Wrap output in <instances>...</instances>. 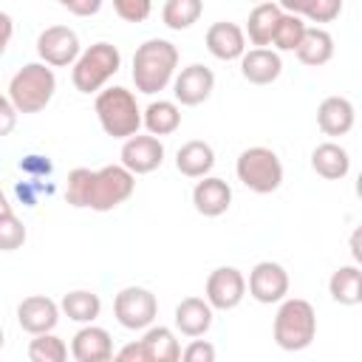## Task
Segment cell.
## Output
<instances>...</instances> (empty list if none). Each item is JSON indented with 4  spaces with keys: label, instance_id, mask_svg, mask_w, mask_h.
Listing matches in <instances>:
<instances>
[{
    "label": "cell",
    "instance_id": "cell-1",
    "mask_svg": "<svg viewBox=\"0 0 362 362\" xmlns=\"http://www.w3.org/2000/svg\"><path fill=\"white\" fill-rule=\"evenodd\" d=\"M136 189V175L122 164H107L99 170L76 167L68 173L65 198L76 209H93V212H110L119 204H124Z\"/></svg>",
    "mask_w": 362,
    "mask_h": 362
},
{
    "label": "cell",
    "instance_id": "cell-14",
    "mask_svg": "<svg viewBox=\"0 0 362 362\" xmlns=\"http://www.w3.org/2000/svg\"><path fill=\"white\" fill-rule=\"evenodd\" d=\"M17 322L28 334L54 331L59 322V305L45 294H31L17 305Z\"/></svg>",
    "mask_w": 362,
    "mask_h": 362
},
{
    "label": "cell",
    "instance_id": "cell-20",
    "mask_svg": "<svg viewBox=\"0 0 362 362\" xmlns=\"http://www.w3.org/2000/svg\"><path fill=\"white\" fill-rule=\"evenodd\" d=\"M175 328L189 339L204 337L212 328V305L204 297H184L175 305Z\"/></svg>",
    "mask_w": 362,
    "mask_h": 362
},
{
    "label": "cell",
    "instance_id": "cell-35",
    "mask_svg": "<svg viewBox=\"0 0 362 362\" xmlns=\"http://www.w3.org/2000/svg\"><path fill=\"white\" fill-rule=\"evenodd\" d=\"M342 14V0H317L314 14L308 17L311 23H334Z\"/></svg>",
    "mask_w": 362,
    "mask_h": 362
},
{
    "label": "cell",
    "instance_id": "cell-34",
    "mask_svg": "<svg viewBox=\"0 0 362 362\" xmlns=\"http://www.w3.org/2000/svg\"><path fill=\"white\" fill-rule=\"evenodd\" d=\"M181 356L187 359V362H212L215 359V345H209L206 339H192L184 351H181Z\"/></svg>",
    "mask_w": 362,
    "mask_h": 362
},
{
    "label": "cell",
    "instance_id": "cell-42",
    "mask_svg": "<svg viewBox=\"0 0 362 362\" xmlns=\"http://www.w3.org/2000/svg\"><path fill=\"white\" fill-rule=\"evenodd\" d=\"M3 342H6V337H3V328H0V348H3Z\"/></svg>",
    "mask_w": 362,
    "mask_h": 362
},
{
    "label": "cell",
    "instance_id": "cell-37",
    "mask_svg": "<svg viewBox=\"0 0 362 362\" xmlns=\"http://www.w3.org/2000/svg\"><path fill=\"white\" fill-rule=\"evenodd\" d=\"M57 3L62 8H68L71 14H76V17H93L102 8L105 0H57Z\"/></svg>",
    "mask_w": 362,
    "mask_h": 362
},
{
    "label": "cell",
    "instance_id": "cell-43",
    "mask_svg": "<svg viewBox=\"0 0 362 362\" xmlns=\"http://www.w3.org/2000/svg\"><path fill=\"white\" fill-rule=\"evenodd\" d=\"M255 3H260V0H255Z\"/></svg>",
    "mask_w": 362,
    "mask_h": 362
},
{
    "label": "cell",
    "instance_id": "cell-38",
    "mask_svg": "<svg viewBox=\"0 0 362 362\" xmlns=\"http://www.w3.org/2000/svg\"><path fill=\"white\" fill-rule=\"evenodd\" d=\"M277 6H280L283 11H288V14H297V17H311V14H314L317 0H280Z\"/></svg>",
    "mask_w": 362,
    "mask_h": 362
},
{
    "label": "cell",
    "instance_id": "cell-21",
    "mask_svg": "<svg viewBox=\"0 0 362 362\" xmlns=\"http://www.w3.org/2000/svg\"><path fill=\"white\" fill-rule=\"evenodd\" d=\"M311 170L325 181H339L351 170V156L337 141H322L311 150Z\"/></svg>",
    "mask_w": 362,
    "mask_h": 362
},
{
    "label": "cell",
    "instance_id": "cell-18",
    "mask_svg": "<svg viewBox=\"0 0 362 362\" xmlns=\"http://www.w3.org/2000/svg\"><path fill=\"white\" fill-rule=\"evenodd\" d=\"M240 74L252 85H272L283 74V59L272 48H252L240 57Z\"/></svg>",
    "mask_w": 362,
    "mask_h": 362
},
{
    "label": "cell",
    "instance_id": "cell-9",
    "mask_svg": "<svg viewBox=\"0 0 362 362\" xmlns=\"http://www.w3.org/2000/svg\"><path fill=\"white\" fill-rule=\"evenodd\" d=\"M204 300L212 305V311H232L246 297V277L235 266H218L206 277Z\"/></svg>",
    "mask_w": 362,
    "mask_h": 362
},
{
    "label": "cell",
    "instance_id": "cell-19",
    "mask_svg": "<svg viewBox=\"0 0 362 362\" xmlns=\"http://www.w3.org/2000/svg\"><path fill=\"white\" fill-rule=\"evenodd\" d=\"M354 119H356V110H354L351 99H345V96H325L320 102V107H317V127L325 136H345V133H351Z\"/></svg>",
    "mask_w": 362,
    "mask_h": 362
},
{
    "label": "cell",
    "instance_id": "cell-24",
    "mask_svg": "<svg viewBox=\"0 0 362 362\" xmlns=\"http://www.w3.org/2000/svg\"><path fill=\"white\" fill-rule=\"evenodd\" d=\"M144 362H175L181 359V345L167 325H147L144 337L139 339Z\"/></svg>",
    "mask_w": 362,
    "mask_h": 362
},
{
    "label": "cell",
    "instance_id": "cell-10",
    "mask_svg": "<svg viewBox=\"0 0 362 362\" xmlns=\"http://www.w3.org/2000/svg\"><path fill=\"white\" fill-rule=\"evenodd\" d=\"M79 51H82L79 37L68 25H48L37 37V54H40V59L45 65H54V68L74 65L76 57H79Z\"/></svg>",
    "mask_w": 362,
    "mask_h": 362
},
{
    "label": "cell",
    "instance_id": "cell-2",
    "mask_svg": "<svg viewBox=\"0 0 362 362\" xmlns=\"http://www.w3.org/2000/svg\"><path fill=\"white\" fill-rule=\"evenodd\" d=\"M178 68V48L170 40H147L133 54V85L139 93L164 90Z\"/></svg>",
    "mask_w": 362,
    "mask_h": 362
},
{
    "label": "cell",
    "instance_id": "cell-30",
    "mask_svg": "<svg viewBox=\"0 0 362 362\" xmlns=\"http://www.w3.org/2000/svg\"><path fill=\"white\" fill-rule=\"evenodd\" d=\"M28 359L31 362H65L68 359V345L54 334H34V339L28 342Z\"/></svg>",
    "mask_w": 362,
    "mask_h": 362
},
{
    "label": "cell",
    "instance_id": "cell-36",
    "mask_svg": "<svg viewBox=\"0 0 362 362\" xmlns=\"http://www.w3.org/2000/svg\"><path fill=\"white\" fill-rule=\"evenodd\" d=\"M14 127H17V107L11 105L8 96L0 93V139L8 136Z\"/></svg>",
    "mask_w": 362,
    "mask_h": 362
},
{
    "label": "cell",
    "instance_id": "cell-15",
    "mask_svg": "<svg viewBox=\"0 0 362 362\" xmlns=\"http://www.w3.org/2000/svg\"><path fill=\"white\" fill-rule=\"evenodd\" d=\"M206 51L221 59V62H232V59H240L243 51H246V34L240 25L229 23V20H218L206 28Z\"/></svg>",
    "mask_w": 362,
    "mask_h": 362
},
{
    "label": "cell",
    "instance_id": "cell-39",
    "mask_svg": "<svg viewBox=\"0 0 362 362\" xmlns=\"http://www.w3.org/2000/svg\"><path fill=\"white\" fill-rule=\"evenodd\" d=\"M11 37H14V20H11V14L0 11V57L6 54V48H8V42H11Z\"/></svg>",
    "mask_w": 362,
    "mask_h": 362
},
{
    "label": "cell",
    "instance_id": "cell-7",
    "mask_svg": "<svg viewBox=\"0 0 362 362\" xmlns=\"http://www.w3.org/2000/svg\"><path fill=\"white\" fill-rule=\"evenodd\" d=\"M235 173H238V181L257 192V195H269L274 189H280L283 184V164L277 158V153L272 147H246L238 161H235Z\"/></svg>",
    "mask_w": 362,
    "mask_h": 362
},
{
    "label": "cell",
    "instance_id": "cell-23",
    "mask_svg": "<svg viewBox=\"0 0 362 362\" xmlns=\"http://www.w3.org/2000/svg\"><path fill=\"white\" fill-rule=\"evenodd\" d=\"M212 167H215V150H212V144H206L201 139L181 144L175 153V170L187 178H204V175H209Z\"/></svg>",
    "mask_w": 362,
    "mask_h": 362
},
{
    "label": "cell",
    "instance_id": "cell-32",
    "mask_svg": "<svg viewBox=\"0 0 362 362\" xmlns=\"http://www.w3.org/2000/svg\"><path fill=\"white\" fill-rule=\"evenodd\" d=\"M23 243H25V226H23V221L14 212L3 215L0 218V252H14Z\"/></svg>",
    "mask_w": 362,
    "mask_h": 362
},
{
    "label": "cell",
    "instance_id": "cell-12",
    "mask_svg": "<svg viewBox=\"0 0 362 362\" xmlns=\"http://www.w3.org/2000/svg\"><path fill=\"white\" fill-rule=\"evenodd\" d=\"M161 161H164V144L158 141V136L133 133L130 139H124V144H122V167H127L133 175H147V173L158 170Z\"/></svg>",
    "mask_w": 362,
    "mask_h": 362
},
{
    "label": "cell",
    "instance_id": "cell-33",
    "mask_svg": "<svg viewBox=\"0 0 362 362\" xmlns=\"http://www.w3.org/2000/svg\"><path fill=\"white\" fill-rule=\"evenodd\" d=\"M113 11L124 23H144L153 11V0H113Z\"/></svg>",
    "mask_w": 362,
    "mask_h": 362
},
{
    "label": "cell",
    "instance_id": "cell-16",
    "mask_svg": "<svg viewBox=\"0 0 362 362\" xmlns=\"http://www.w3.org/2000/svg\"><path fill=\"white\" fill-rule=\"evenodd\" d=\"M71 356L76 362H107L113 359V339L105 328L85 322L71 339Z\"/></svg>",
    "mask_w": 362,
    "mask_h": 362
},
{
    "label": "cell",
    "instance_id": "cell-8",
    "mask_svg": "<svg viewBox=\"0 0 362 362\" xmlns=\"http://www.w3.org/2000/svg\"><path fill=\"white\" fill-rule=\"evenodd\" d=\"M113 314L116 322L127 331H141L147 325H153V320L158 317V300L150 288L144 286H127L116 294L113 300Z\"/></svg>",
    "mask_w": 362,
    "mask_h": 362
},
{
    "label": "cell",
    "instance_id": "cell-6",
    "mask_svg": "<svg viewBox=\"0 0 362 362\" xmlns=\"http://www.w3.org/2000/svg\"><path fill=\"white\" fill-rule=\"evenodd\" d=\"M122 68V54L113 42H93L90 48L79 51L74 68H71V82L79 93H96L107 85V79Z\"/></svg>",
    "mask_w": 362,
    "mask_h": 362
},
{
    "label": "cell",
    "instance_id": "cell-4",
    "mask_svg": "<svg viewBox=\"0 0 362 362\" xmlns=\"http://www.w3.org/2000/svg\"><path fill=\"white\" fill-rule=\"evenodd\" d=\"M93 110H96V119H99L102 130L113 139H130L141 127L139 102H136L133 90H127L122 85L99 90L96 102H93Z\"/></svg>",
    "mask_w": 362,
    "mask_h": 362
},
{
    "label": "cell",
    "instance_id": "cell-26",
    "mask_svg": "<svg viewBox=\"0 0 362 362\" xmlns=\"http://www.w3.org/2000/svg\"><path fill=\"white\" fill-rule=\"evenodd\" d=\"M328 294L339 305H359L362 303V272L356 263L339 266L328 280Z\"/></svg>",
    "mask_w": 362,
    "mask_h": 362
},
{
    "label": "cell",
    "instance_id": "cell-22",
    "mask_svg": "<svg viewBox=\"0 0 362 362\" xmlns=\"http://www.w3.org/2000/svg\"><path fill=\"white\" fill-rule=\"evenodd\" d=\"M283 17V8L272 0H260L252 11H249V20H246V31L249 34V42L257 45V48H266L272 45V37H274V28Z\"/></svg>",
    "mask_w": 362,
    "mask_h": 362
},
{
    "label": "cell",
    "instance_id": "cell-29",
    "mask_svg": "<svg viewBox=\"0 0 362 362\" xmlns=\"http://www.w3.org/2000/svg\"><path fill=\"white\" fill-rule=\"evenodd\" d=\"M204 11V0H167L161 8V20L173 31H184L198 23Z\"/></svg>",
    "mask_w": 362,
    "mask_h": 362
},
{
    "label": "cell",
    "instance_id": "cell-3",
    "mask_svg": "<svg viewBox=\"0 0 362 362\" xmlns=\"http://www.w3.org/2000/svg\"><path fill=\"white\" fill-rule=\"evenodd\" d=\"M274 342L283 351H305L317 337V311L303 297H283L272 325Z\"/></svg>",
    "mask_w": 362,
    "mask_h": 362
},
{
    "label": "cell",
    "instance_id": "cell-13",
    "mask_svg": "<svg viewBox=\"0 0 362 362\" xmlns=\"http://www.w3.org/2000/svg\"><path fill=\"white\" fill-rule=\"evenodd\" d=\"M212 90H215V74L201 62H192V65L181 68V74L173 82L175 102L187 105V107H195V105L206 102L212 96Z\"/></svg>",
    "mask_w": 362,
    "mask_h": 362
},
{
    "label": "cell",
    "instance_id": "cell-11",
    "mask_svg": "<svg viewBox=\"0 0 362 362\" xmlns=\"http://www.w3.org/2000/svg\"><path fill=\"white\" fill-rule=\"evenodd\" d=\"M246 286H249L252 300H257L263 305H272V303H280L288 294V272L274 260H260V263L252 266Z\"/></svg>",
    "mask_w": 362,
    "mask_h": 362
},
{
    "label": "cell",
    "instance_id": "cell-5",
    "mask_svg": "<svg viewBox=\"0 0 362 362\" xmlns=\"http://www.w3.org/2000/svg\"><path fill=\"white\" fill-rule=\"evenodd\" d=\"M57 93V76L45 62L23 65L8 82V99L17 113H40Z\"/></svg>",
    "mask_w": 362,
    "mask_h": 362
},
{
    "label": "cell",
    "instance_id": "cell-31",
    "mask_svg": "<svg viewBox=\"0 0 362 362\" xmlns=\"http://www.w3.org/2000/svg\"><path fill=\"white\" fill-rule=\"evenodd\" d=\"M305 28H308V25H305V20H303V17L283 11V17H280V23H277V28H274L272 45H274L277 51H294V48L300 45V40H303Z\"/></svg>",
    "mask_w": 362,
    "mask_h": 362
},
{
    "label": "cell",
    "instance_id": "cell-40",
    "mask_svg": "<svg viewBox=\"0 0 362 362\" xmlns=\"http://www.w3.org/2000/svg\"><path fill=\"white\" fill-rule=\"evenodd\" d=\"M116 359H122V362H144V356H141V345H139V342L124 345V348L116 354Z\"/></svg>",
    "mask_w": 362,
    "mask_h": 362
},
{
    "label": "cell",
    "instance_id": "cell-28",
    "mask_svg": "<svg viewBox=\"0 0 362 362\" xmlns=\"http://www.w3.org/2000/svg\"><path fill=\"white\" fill-rule=\"evenodd\" d=\"M59 311L68 317V320H74V322H93L96 317H99V311H102V300H99V294L96 291H88V288H76V291H68L65 297H62V303H59Z\"/></svg>",
    "mask_w": 362,
    "mask_h": 362
},
{
    "label": "cell",
    "instance_id": "cell-41",
    "mask_svg": "<svg viewBox=\"0 0 362 362\" xmlns=\"http://www.w3.org/2000/svg\"><path fill=\"white\" fill-rule=\"evenodd\" d=\"M8 212H14V209H11V204H8V198H6V192L0 189V218H3V215H8Z\"/></svg>",
    "mask_w": 362,
    "mask_h": 362
},
{
    "label": "cell",
    "instance_id": "cell-17",
    "mask_svg": "<svg viewBox=\"0 0 362 362\" xmlns=\"http://www.w3.org/2000/svg\"><path fill=\"white\" fill-rule=\"evenodd\" d=\"M232 204V187L223 178L215 175H204L195 187H192V206L198 215L204 218H218L229 209Z\"/></svg>",
    "mask_w": 362,
    "mask_h": 362
},
{
    "label": "cell",
    "instance_id": "cell-25",
    "mask_svg": "<svg viewBox=\"0 0 362 362\" xmlns=\"http://www.w3.org/2000/svg\"><path fill=\"white\" fill-rule=\"evenodd\" d=\"M294 54H297V59H300L303 65L320 68V65H325V62L334 57V37H331L325 28H320V25L305 28V34H303L300 45L294 48Z\"/></svg>",
    "mask_w": 362,
    "mask_h": 362
},
{
    "label": "cell",
    "instance_id": "cell-27",
    "mask_svg": "<svg viewBox=\"0 0 362 362\" xmlns=\"http://www.w3.org/2000/svg\"><path fill=\"white\" fill-rule=\"evenodd\" d=\"M141 124L153 133V136H170L181 127V107L170 99H158L150 102L147 110L141 113Z\"/></svg>",
    "mask_w": 362,
    "mask_h": 362
}]
</instances>
